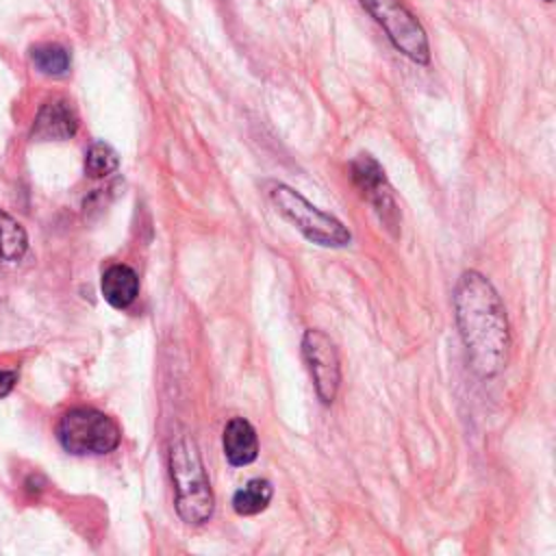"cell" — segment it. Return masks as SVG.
I'll return each mask as SVG.
<instances>
[{
  "mask_svg": "<svg viewBox=\"0 0 556 556\" xmlns=\"http://www.w3.org/2000/svg\"><path fill=\"white\" fill-rule=\"evenodd\" d=\"M59 443L65 452L85 454H109L119 445V426L104 413L96 408H72L56 426Z\"/></svg>",
  "mask_w": 556,
  "mask_h": 556,
  "instance_id": "4",
  "label": "cell"
},
{
  "mask_svg": "<svg viewBox=\"0 0 556 556\" xmlns=\"http://www.w3.org/2000/svg\"><path fill=\"white\" fill-rule=\"evenodd\" d=\"M100 291L113 308H126L139 293V278L128 265H111L102 274Z\"/></svg>",
  "mask_w": 556,
  "mask_h": 556,
  "instance_id": "10",
  "label": "cell"
},
{
  "mask_svg": "<svg viewBox=\"0 0 556 556\" xmlns=\"http://www.w3.org/2000/svg\"><path fill=\"white\" fill-rule=\"evenodd\" d=\"M15 382H17V374L15 371H2L0 369V397L9 395L13 391V387H15Z\"/></svg>",
  "mask_w": 556,
  "mask_h": 556,
  "instance_id": "15",
  "label": "cell"
},
{
  "mask_svg": "<svg viewBox=\"0 0 556 556\" xmlns=\"http://www.w3.org/2000/svg\"><path fill=\"white\" fill-rule=\"evenodd\" d=\"M454 315L471 371L480 378L497 376L508 358L510 328L489 278L476 269L460 274L454 287Z\"/></svg>",
  "mask_w": 556,
  "mask_h": 556,
  "instance_id": "1",
  "label": "cell"
},
{
  "mask_svg": "<svg viewBox=\"0 0 556 556\" xmlns=\"http://www.w3.org/2000/svg\"><path fill=\"white\" fill-rule=\"evenodd\" d=\"M267 195L276 211L295 226L308 241L324 248H343L350 243V230L330 213L311 204L302 193L282 182H269Z\"/></svg>",
  "mask_w": 556,
  "mask_h": 556,
  "instance_id": "3",
  "label": "cell"
},
{
  "mask_svg": "<svg viewBox=\"0 0 556 556\" xmlns=\"http://www.w3.org/2000/svg\"><path fill=\"white\" fill-rule=\"evenodd\" d=\"M350 169H352L354 185L374 204L380 222L395 237L397 235V226H400V211H397L395 198L391 193V185H389L380 163L374 156H369V154H358L352 161Z\"/></svg>",
  "mask_w": 556,
  "mask_h": 556,
  "instance_id": "7",
  "label": "cell"
},
{
  "mask_svg": "<svg viewBox=\"0 0 556 556\" xmlns=\"http://www.w3.org/2000/svg\"><path fill=\"white\" fill-rule=\"evenodd\" d=\"M224 456L232 467H243L256 460L258 439L252 424L243 417H235L224 428Z\"/></svg>",
  "mask_w": 556,
  "mask_h": 556,
  "instance_id": "9",
  "label": "cell"
},
{
  "mask_svg": "<svg viewBox=\"0 0 556 556\" xmlns=\"http://www.w3.org/2000/svg\"><path fill=\"white\" fill-rule=\"evenodd\" d=\"M33 65L46 76H63L70 70V54L63 46L56 43H41L35 46L30 52Z\"/></svg>",
  "mask_w": 556,
  "mask_h": 556,
  "instance_id": "13",
  "label": "cell"
},
{
  "mask_svg": "<svg viewBox=\"0 0 556 556\" xmlns=\"http://www.w3.org/2000/svg\"><path fill=\"white\" fill-rule=\"evenodd\" d=\"M271 495H274V486L269 480L252 478L239 491H235L232 508L237 515H243V517L258 515L261 510H265L269 506Z\"/></svg>",
  "mask_w": 556,
  "mask_h": 556,
  "instance_id": "11",
  "label": "cell"
},
{
  "mask_svg": "<svg viewBox=\"0 0 556 556\" xmlns=\"http://www.w3.org/2000/svg\"><path fill=\"white\" fill-rule=\"evenodd\" d=\"M302 356L313 378L317 397L326 406L332 404L341 382V361H339L337 345L326 332L317 328H308L302 337Z\"/></svg>",
  "mask_w": 556,
  "mask_h": 556,
  "instance_id": "6",
  "label": "cell"
},
{
  "mask_svg": "<svg viewBox=\"0 0 556 556\" xmlns=\"http://www.w3.org/2000/svg\"><path fill=\"white\" fill-rule=\"evenodd\" d=\"M365 11L382 26L391 43L410 61L426 65L430 61V46L426 30L404 7L402 0H361Z\"/></svg>",
  "mask_w": 556,
  "mask_h": 556,
  "instance_id": "5",
  "label": "cell"
},
{
  "mask_svg": "<svg viewBox=\"0 0 556 556\" xmlns=\"http://www.w3.org/2000/svg\"><path fill=\"white\" fill-rule=\"evenodd\" d=\"M28 248L26 230L9 213L0 211V263H15Z\"/></svg>",
  "mask_w": 556,
  "mask_h": 556,
  "instance_id": "12",
  "label": "cell"
},
{
  "mask_svg": "<svg viewBox=\"0 0 556 556\" xmlns=\"http://www.w3.org/2000/svg\"><path fill=\"white\" fill-rule=\"evenodd\" d=\"M547 2H552V0H547Z\"/></svg>",
  "mask_w": 556,
  "mask_h": 556,
  "instance_id": "16",
  "label": "cell"
},
{
  "mask_svg": "<svg viewBox=\"0 0 556 556\" xmlns=\"http://www.w3.org/2000/svg\"><path fill=\"white\" fill-rule=\"evenodd\" d=\"M117 165H119L117 152L104 141L93 143L85 154V174L91 178H104L113 174Z\"/></svg>",
  "mask_w": 556,
  "mask_h": 556,
  "instance_id": "14",
  "label": "cell"
},
{
  "mask_svg": "<svg viewBox=\"0 0 556 556\" xmlns=\"http://www.w3.org/2000/svg\"><path fill=\"white\" fill-rule=\"evenodd\" d=\"M78 119L74 109L70 106L67 100L54 98L48 100L33 124V139L37 141H63L76 135Z\"/></svg>",
  "mask_w": 556,
  "mask_h": 556,
  "instance_id": "8",
  "label": "cell"
},
{
  "mask_svg": "<svg viewBox=\"0 0 556 556\" xmlns=\"http://www.w3.org/2000/svg\"><path fill=\"white\" fill-rule=\"evenodd\" d=\"M169 473L176 491V510L189 526H202L215 508L213 489L204 471L198 445L189 437H178L169 447Z\"/></svg>",
  "mask_w": 556,
  "mask_h": 556,
  "instance_id": "2",
  "label": "cell"
}]
</instances>
